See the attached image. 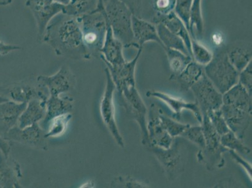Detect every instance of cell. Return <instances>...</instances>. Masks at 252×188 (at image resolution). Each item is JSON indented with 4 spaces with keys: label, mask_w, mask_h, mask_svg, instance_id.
Instances as JSON below:
<instances>
[{
    "label": "cell",
    "mask_w": 252,
    "mask_h": 188,
    "mask_svg": "<svg viewBox=\"0 0 252 188\" xmlns=\"http://www.w3.org/2000/svg\"><path fill=\"white\" fill-rule=\"evenodd\" d=\"M202 0H193L190 13L189 30L191 38L203 36L204 33V22L201 11Z\"/></svg>",
    "instance_id": "obj_30"
},
{
    "label": "cell",
    "mask_w": 252,
    "mask_h": 188,
    "mask_svg": "<svg viewBox=\"0 0 252 188\" xmlns=\"http://www.w3.org/2000/svg\"><path fill=\"white\" fill-rule=\"evenodd\" d=\"M21 49L20 46L16 45L6 44L0 41V56H6L10 53Z\"/></svg>",
    "instance_id": "obj_43"
},
{
    "label": "cell",
    "mask_w": 252,
    "mask_h": 188,
    "mask_svg": "<svg viewBox=\"0 0 252 188\" xmlns=\"http://www.w3.org/2000/svg\"><path fill=\"white\" fill-rule=\"evenodd\" d=\"M132 10L135 15L139 17L140 15L144 0H123Z\"/></svg>",
    "instance_id": "obj_42"
},
{
    "label": "cell",
    "mask_w": 252,
    "mask_h": 188,
    "mask_svg": "<svg viewBox=\"0 0 252 188\" xmlns=\"http://www.w3.org/2000/svg\"><path fill=\"white\" fill-rule=\"evenodd\" d=\"M41 42L49 45L57 56L73 61L91 59L84 45L78 16L63 11L55 16L48 24Z\"/></svg>",
    "instance_id": "obj_1"
},
{
    "label": "cell",
    "mask_w": 252,
    "mask_h": 188,
    "mask_svg": "<svg viewBox=\"0 0 252 188\" xmlns=\"http://www.w3.org/2000/svg\"><path fill=\"white\" fill-rule=\"evenodd\" d=\"M190 89L193 91L195 102L202 115L208 111L221 108L223 94L217 90L205 73Z\"/></svg>",
    "instance_id": "obj_7"
},
{
    "label": "cell",
    "mask_w": 252,
    "mask_h": 188,
    "mask_svg": "<svg viewBox=\"0 0 252 188\" xmlns=\"http://www.w3.org/2000/svg\"><path fill=\"white\" fill-rule=\"evenodd\" d=\"M220 109L229 129L238 138L244 139L245 133L251 125L252 112L223 104Z\"/></svg>",
    "instance_id": "obj_14"
},
{
    "label": "cell",
    "mask_w": 252,
    "mask_h": 188,
    "mask_svg": "<svg viewBox=\"0 0 252 188\" xmlns=\"http://www.w3.org/2000/svg\"><path fill=\"white\" fill-rule=\"evenodd\" d=\"M181 136L189 140L192 143L196 144L201 150H203L205 148V139L201 125H189L181 135Z\"/></svg>",
    "instance_id": "obj_36"
},
{
    "label": "cell",
    "mask_w": 252,
    "mask_h": 188,
    "mask_svg": "<svg viewBox=\"0 0 252 188\" xmlns=\"http://www.w3.org/2000/svg\"><path fill=\"white\" fill-rule=\"evenodd\" d=\"M54 1L63 6H67L70 2V0H54Z\"/></svg>",
    "instance_id": "obj_45"
},
{
    "label": "cell",
    "mask_w": 252,
    "mask_h": 188,
    "mask_svg": "<svg viewBox=\"0 0 252 188\" xmlns=\"http://www.w3.org/2000/svg\"><path fill=\"white\" fill-rule=\"evenodd\" d=\"M252 63L239 73L238 83L242 85L252 95Z\"/></svg>",
    "instance_id": "obj_39"
},
{
    "label": "cell",
    "mask_w": 252,
    "mask_h": 188,
    "mask_svg": "<svg viewBox=\"0 0 252 188\" xmlns=\"http://www.w3.org/2000/svg\"><path fill=\"white\" fill-rule=\"evenodd\" d=\"M25 6L29 8L35 18L38 40L41 42L50 20L63 11L64 6L56 3L54 0H27Z\"/></svg>",
    "instance_id": "obj_8"
},
{
    "label": "cell",
    "mask_w": 252,
    "mask_h": 188,
    "mask_svg": "<svg viewBox=\"0 0 252 188\" xmlns=\"http://www.w3.org/2000/svg\"><path fill=\"white\" fill-rule=\"evenodd\" d=\"M193 0H176L174 12L189 30L190 13Z\"/></svg>",
    "instance_id": "obj_38"
},
{
    "label": "cell",
    "mask_w": 252,
    "mask_h": 188,
    "mask_svg": "<svg viewBox=\"0 0 252 188\" xmlns=\"http://www.w3.org/2000/svg\"><path fill=\"white\" fill-rule=\"evenodd\" d=\"M83 186V187H81V188H94V183L93 182V181H89L86 183H85V184Z\"/></svg>",
    "instance_id": "obj_47"
},
{
    "label": "cell",
    "mask_w": 252,
    "mask_h": 188,
    "mask_svg": "<svg viewBox=\"0 0 252 188\" xmlns=\"http://www.w3.org/2000/svg\"><path fill=\"white\" fill-rule=\"evenodd\" d=\"M72 116L70 113L62 114L53 118L48 123L46 127L45 136L49 137H57L63 136L67 129L68 123H70Z\"/></svg>",
    "instance_id": "obj_32"
},
{
    "label": "cell",
    "mask_w": 252,
    "mask_h": 188,
    "mask_svg": "<svg viewBox=\"0 0 252 188\" xmlns=\"http://www.w3.org/2000/svg\"><path fill=\"white\" fill-rule=\"evenodd\" d=\"M204 66L206 76L221 94L238 84L239 72L229 61L226 50L218 51L210 63Z\"/></svg>",
    "instance_id": "obj_4"
},
{
    "label": "cell",
    "mask_w": 252,
    "mask_h": 188,
    "mask_svg": "<svg viewBox=\"0 0 252 188\" xmlns=\"http://www.w3.org/2000/svg\"><path fill=\"white\" fill-rule=\"evenodd\" d=\"M132 21L134 48L141 49L145 43L150 42H157L162 47L158 35L157 25L134 14Z\"/></svg>",
    "instance_id": "obj_18"
},
{
    "label": "cell",
    "mask_w": 252,
    "mask_h": 188,
    "mask_svg": "<svg viewBox=\"0 0 252 188\" xmlns=\"http://www.w3.org/2000/svg\"><path fill=\"white\" fill-rule=\"evenodd\" d=\"M79 18L85 47L91 57H100V50L104 45L108 27L104 0L95 11L80 16Z\"/></svg>",
    "instance_id": "obj_2"
},
{
    "label": "cell",
    "mask_w": 252,
    "mask_h": 188,
    "mask_svg": "<svg viewBox=\"0 0 252 188\" xmlns=\"http://www.w3.org/2000/svg\"><path fill=\"white\" fill-rule=\"evenodd\" d=\"M232 65L238 72H241L252 62V43L239 41L226 50Z\"/></svg>",
    "instance_id": "obj_24"
},
{
    "label": "cell",
    "mask_w": 252,
    "mask_h": 188,
    "mask_svg": "<svg viewBox=\"0 0 252 188\" xmlns=\"http://www.w3.org/2000/svg\"><path fill=\"white\" fill-rule=\"evenodd\" d=\"M160 109L155 104L151 105L148 112L147 130L149 144L162 149H168L173 145L175 138L164 129L159 118Z\"/></svg>",
    "instance_id": "obj_11"
},
{
    "label": "cell",
    "mask_w": 252,
    "mask_h": 188,
    "mask_svg": "<svg viewBox=\"0 0 252 188\" xmlns=\"http://www.w3.org/2000/svg\"><path fill=\"white\" fill-rule=\"evenodd\" d=\"M176 0H144L140 16L155 25L173 12Z\"/></svg>",
    "instance_id": "obj_16"
},
{
    "label": "cell",
    "mask_w": 252,
    "mask_h": 188,
    "mask_svg": "<svg viewBox=\"0 0 252 188\" xmlns=\"http://www.w3.org/2000/svg\"><path fill=\"white\" fill-rule=\"evenodd\" d=\"M21 167L14 159L0 154V188H19Z\"/></svg>",
    "instance_id": "obj_21"
},
{
    "label": "cell",
    "mask_w": 252,
    "mask_h": 188,
    "mask_svg": "<svg viewBox=\"0 0 252 188\" xmlns=\"http://www.w3.org/2000/svg\"><path fill=\"white\" fill-rule=\"evenodd\" d=\"M191 56L193 61L201 66L207 65L212 61L214 54L196 38H191Z\"/></svg>",
    "instance_id": "obj_34"
},
{
    "label": "cell",
    "mask_w": 252,
    "mask_h": 188,
    "mask_svg": "<svg viewBox=\"0 0 252 188\" xmlns=\"http://www.w3.org/2000/svg\"><path fill=\"white\" fill-rule=\"evenodd\" d=\"M107 23L115 37L124 47H134L133 13L123 0H104Z\"/></svg>",
    "instance_id": "obj_3"
},
{
    "label": "cell",
    "mask_w": 252,
    "mask_h": 188,
    "mask_svg": "<svg viewBox=\"0 0 252 188\" xmlns=\"http://www.w3.org/2000/svg\"><path fill=\"white\" fill-rule=\"evenodd\" d=\"M123 100L126 111L138 124L141 130V142L144 146L149 144L147 130V108L137 91L136 86L125 87L118 92Z\"/></svg>",
    "instance_id": "obj_6"
},
{
    "label": "cell",
    "mask_w": 252,
    "mask_h": 188,
    "mask_svg": "<svg viewBox=\"0 0 252 188\" xmlns=\"http://www.w3.org/2000/svg\"><path fill=\"white\" fill-rule=\"evenodd\" d=\"M159 118L162 125L169 134L173 138L181 136L184 130L187 129L189 125H185L176 121L175 119L169 118L160 110Z\"/></svg>",
    "instance_id": "obj_35"
},
{
    "label": "cell",
    "mask_w": 252,
    "mask_h": 188,
    "mask_svg": "<svg viewBox=\"0 0 252 188\" xmlns=\"http://www.w3.org/2000/svg\"><path fill=\"white\" fill-rule=\"evenodd\" d=\"M26 105L27 103L12 100L0 103V136L4 138L7 133L17 125L18 119Z\"/></svg>",
    "instance_id": "obj_20"
},
{
    "label": "cell",
    "mask_w": 252,
    "mask_h": 188,
    "mask_svg": "<svg viewBox=\"0 0 252 188\" xmlns=\"http://www.w3.org/2000/svg\"><path fill=\"white\" fill-rule=\"evenodd\" d=\"M205 114H207L211 123L220 136H223L226 133L230 131V129H229L227 124L224 120L220 109L208 111Z\"/></svg>",
    "instance_id": "obj_37"
},
{
    "label": "cell",
    "mask_w": 252,
    "mask_h": 188,
    "mask_svg": "<svg viewBox=\"0 0 252 188\" xmlns=\"http://www.w3.org/2000/svg\"><path fill=\"white\" fill-rule=\"evenodd\" d=\"M13 0H0V5L8 6L12 3Z\"/></svg>",
    "instance_id": "obj_46"
},
{
    "label": "cell",
    "mask_w": 252,
    "mask_h": 188,
    "mask_svg": "<svg viewBox=\"0 0 252 188\" xmlns=\"http://www.w3.org/2000/svg\"><path fill=\"white\" fill-rule=\"evenodd\" d=\"M106 75V86L100 104V115L112 137L118 145L125 148V142L118 129L116 121L115 107L114 104V95L116 90L115 84L112 80L107 68L105 69Z\"/></svg>",
    "instance_id": "obj_5"
},
{
    "label": "cell",
    "mask_w": 252,
    "mask_h": 188,
    "mask_svg": "<svg viewBox=\"0 0 252 188\" xmlns=\"http://www.w3.org/2000/svg\"><path fill=\"white\" fill-rule=\"evenodd\" d=\"M164 50L168 57L169 66L172 73L171 77L180 74L193 61L189 55L185 54L178 50L168 49Z\"/></svg>",
    "instance_id": "obj_29"
},
{
    "label": "cell",
    "mask_w": 252,
    "mask_h": 188,
    "mask_svg": "<svg viewBox=\"0 0 252 188\" xmlns=\"http://www.w3.org/2000/svg\"><path fill=\"white\" fill-rule=\"evenodd\" d=\"M38 86L47 89L52 95H60L74 88L75 77L67 65H63L55 74L39 75L36 79Z\"/></svg>",
    "instance_id": "obj_10"
},
{
    "label": "cell",
    "mask_w": 252,
    "mask_h": 188,
    "mask_svg": "<svg viewBox=\"0 0 252 188\" xmlns=\"http://www.w3.org/2000/svg\"><path fill=\"white\" fill-rule=\"evenodd\" d=\"M45 134L46 130L39 123L24 128L15 125L7 133L4 139L45 151L48 146Z\"/></svg>",
    "instance_id": "obj_9"
},
{
    "label": "cell",
    "mask_w": 252,
    "mask_h": 188,
    "mask_svg": "<svg viewBox=\"0 0 252 188\" xmlns=\"http://www.w3.org/2000/svg\"><path fill=\"white\" fill-rule=\"evenodd\" d=\"M228 152L230 154L231 157H232L233 159H234L238 164L241 165L245 170L247 171L249 175L252 177V169L251 165L250 164L249 162H247L246 160L243 159L242 157H240V156L238 155L237 153L235 152V151L229 150Z\"/></svg>",
    "instance_id": "obj_41"
},
{
    "label": "cell",
    "mask_w": 252,
    "mask_h": 188,
    "mask_svg": "<svg viewBox=\"0 0 252 188\" xmlns=\"http://www.w3.org/2000/svg\"><path fill=\"white\" fill-rule=\"evenodd\" d=\"M46 100L35 98L27 102L26 107L18 119V127H26L42 121L46 113Z\"/></svg>",
    "instance_id": "obj_23"
},
{
    "label": "cell",
    "mask_w": 252,
    "mask_h": 188,
    "mask_svg": "<svg viewBox=\"0 0 252 188\" xmlns=\"http://www.w3.org/2000/svg\"><path fill=\"white\" fill-rule=\"evenodd\" d=\"M124 45L112 33L108 24L106 36L101 50L100 59L105 65L115 66L122 65L126 61L123 54Z\"/></svg>",
    "instance_id": "obj_19"
},
{
    "label": "cell",
    "mask_w": 252,
    "mask_h": 188,
    "mask_svg": "<svg viewBox=\"0 0 252 188\" xmlns=\"http://www.w3.org/2000/svg\"><path fill=\"white\" fill-rule=\"evenodd\" d=\"M204 73L203 66L192 61L180 74L171 77V80H176L183 91H189Z\"/></svg>",
    "instance_id": "obj_26"
},
{
    "label": "cell",
    "mask_w": 252,
    "mask_h": 188,
    "mask_svg": "<svg viewBox=\"0 0 252 188\" xmlns=\"http://www.w3.org/2000/svg\"><path fill=\"white\" fill-rule=\"evenodd\" d=\"M0 95L19 103H27L35 98L45 100L48 98V96L42 91L26 83H17L1 87Z\"/></svg>",
    "instance_id": "obj_17"
},
{
    "label": "cell",
    "mask_w": 252,
    "mask_h": 188,
    "mask_svg": "<svg viewBox=\"0 0 252 188\" xmlns=\"http://www.w3.org/2000/svg\"><path fill=\"white\" fill-rule=\"evenodd\" d=\"M143 52V48L137 50L136 56L130 61H126L122 65L115 66L106 65L118 92L130 86H136V67L137 62Z\"/></svg>",
    "instance_id": "obj_12"
},
{
    "label": "cell",
    "mask_w": 252,
    "mask_h": 188,
    "mask_svg": "<svg viewBox=\"0 0 252 188\" xmlns=\"http://www.w3.org/2000/svg\"><path fill=\"white\" fill-rule=\"evenodd\" d=\"M151 150L160 162L169 180H173L180 171L182 164V155L178 144L175 141L170 148L162 149L151 146Z\"/></svg>",
    "instance_id": "obj_13"
},
{
    "label": "cell",
    "mask_w": 252,
    "mask_h": 188,
    "mask_svg": "<svg viewBox=\"0 0 252 188\" xmlns=\"http://www.w3.org/2000/svg\"><path fill=\"white\" fill-rule=\"evenodd\" d=\"M0 150L6 157H10L11 146L10 141L0 136Z\"/></svg>",
    "instance_id": "obj_44"
},
{
    "label": "cell",
    "mask_w": 252,
    "mask_h": 188,
    "mask_svg": "<svg viewBox=\"0 0 252 188\" xmlns=\"http://www.w3.org/2000/svg\"><path fill=\"white\" fill-rule=\"evenodd\" d=\"M1 150H0V154H1Z\"/></svg>",
    "instance_id": "obj_49"
},
{
    "label": "cell",
    "mask_w": 252,
    "mask_h": 188,
    "mask_svg": "<svg viewBox=\"0 0 252 188\" xmlns=\"http://www.w3.org/2000/svg\"><path fill=\"white\" fill-rule=\"evenodd\" d=\"M147 97H152L162 100L168 105L173 112V118L176 121H180L183 110H188L194 114L197 120L200 124L202 123L203 116L200 108L196 102H186L182 98H175L168 94L159 91H148L146 93Z\"/></svg>",
    "instance_id": "obj_15"
},
{
    "label": "cell",
    "mask_w": 252,
    "mask_h": 188,
    "mask_svg": "<svg viewBox=\"0 0 252 188\" xmlns=\"http://www.w3.org/2000/svg\"><path fill=\"white\" fill-rule=\"evenodd\" d=\"M220 142L221 145L228 150L243 155H248L251 152L248 147L243 143L242 140L238 138L231 130L220 136Z\"/></svg>",
    "instance_id": "obj_33"
},
{
    "label": "cell",
    "mask_w": 252,
    "mask_h": 188,
    "mask_svg": "<svg viewBox=\"0 0 252 188\" xmlns=\"http://www.w3.org/2000/svg\"><path fill=\"white\" fill-rule=\"evenodd\" d=\"M162 24L166 27L167 29L171 31L172 33L179 36L182 39L186 45V47L189 51L190 56H191V36L190 35L189 32L188 31L183 22L178 18L175 13L172 12L170 14L166 16V17L162 20Z\"/></svg>",
    "instance_id": "obj_27"
},
{
    "label": "cell",
    "mask_w": 252,
    "mask_h": 188,
    "mask_svg": "<svg viewBox=\"0 0 252 188\" xmlns=\"http://www.w3.org/2000/svg\"><path fill=\"white\" fill-rule=\"evenodd\" d=\"M156 25L158 36L164 49L176 50L185 54L189 55L182 38L172 33L162 23Z\"/></svg>",
    "instance_id": "obj_28"
},
{
    "label": "cell",
    "mask_w": 252,
    "mask_h": 188,
    "mask_svg": "<svg viewBox=\"0 0 252 188\" xmlns=\"http://www.w3.org/2000/svg\"><path fill=\"white\" fill-rule=\"evenodd\" d=\"M114 182H115L114 185L124 188H145L147 186L143 182H139L130 176H119Z\"/></svg>",
    "instance_id": "obj_40"
},
{
    "label": "cell",
    "mask_w": 252,
    "mask_h": 188,
    "mask_svg": "<svg viewBox=\"0 0 252 188\" xmlns=\"http://www.w3.org/2000/svg\"><path fill=\"white\" fill-rule=\"evenodd\" d=\"M7 100H8V99H7V98L3 97V96L0 95V103L7 101Z\"/></svg>",
    "instance_id": "obj_48"
},
{
    "label": "cell",
    "mask_w": 252,
    "mask_h": 188,
    "mask_svg": "<svg viewBox=\"0 0 252 188\" xmlns=\"http://www.w3.org/2000/svg\"><path fill=\"white\" fill-rule=\"evenodd\" d=\"M222 100L223 105L252 112V95L238 82L223 94Z\"/></svg>",
    "instance_id": "obj_25"
},
{
    "label": "cell",
    "mask_w": 252,
    "mask_h": 188,
    "mask_svg": "<svg viewBox=\"0 0 252 188\" xmlns=\"http://www.w3.org/2000/svg\"><path fill=\"white\" fill-rule=\"evenodd\" d=\"M102 0H70L67 6H64L63 12L68 14L82 16L93 12L97 9Z\"/></svg>",
    "instance_id": "obj_31"
},
{
    "label": "cell",
    "mask_w": 252,
    "mask_h": 188,
    "mask_svg": "<svg viewBox=\"0 0 252 188\" xmlns=\"http://www.w3.org/2000/svg\"><path fill=\"white\" fill-rule=\"evenodd\" d=\"M73 102V98L68 96L61 97L60 95H50L46 100V113L42 123L43 129L45 130L48 123L53 118L62 114L70 113L74 107Z\"/></svg>",
    "instance_id": "obj_22"
}]
</instances>
